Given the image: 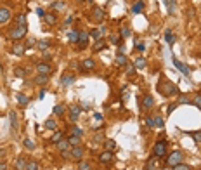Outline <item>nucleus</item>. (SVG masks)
Returning a JSON list of instances; mask_svg holds the SVG:
<instances>
[{"label":"nucleus","instance_id":"12","mask_svg":"<svg viewBox=\"0 0 201 170\" xmlns=\"http://www.w3.org/2000/svg\"><path fill=\"white\" fill-rule=\"evenodd\" d=\"M113 156H114L113 151H106L104 149V151L99 155V161L101 163H111V161H113Z\"/></svg>","mask_w":201,"mask_h":170},{"label":"nucleus","instance_id":"8","mask_svg":"<svg viewBox=\"0 0 201 170\" xmlns=\"http://www.w3.org/2000/svg\"><path fill=\"white\" fill-rule=\"evenodd\" d=\"M173 64H175V68H177V70H179L180 73L184 75V76H189V75H191V71H189V66L184 64V63H180L179 59H175V57H173Z\"/></svg>","mask_w":201,"mask_h":170},{"label":"nucleus","instance_id":"52","mask_svg":"<svg viewBox=\"0 0 201 170\" xmlns=\"http://www.w3.org/2000/svg\"><path fill=\"white\" fill-rule=\"evenodd\" d=\"M73 135H78V137H82V135H83L82 129H80V127H73Z\"/></svg>","mask_w":201,"mask_h":170},{"label":"nucleus","instance_id":"56","mask_svg":"<svg viewBox=\"0 0 201 170\" xmlns=\"http://www.w3.org/2000/svg\"><path fill=\"white\" fill-rule=\"evenodd\" d=\"M61 158H64V160H70V158H71V153H70V151H61Z\"/></svg>","mask_w":201,"mask_h":170},{"label":"nucleus","instance_id":"38","mask_svg":"<svg viewBox=\"0 0 201 170\" xmlns=\"http://www.w3.org/2000/svg\"><path fill=\"white\" fill-rule=\"evenodd\" d=\"M49 45H50V44H49L47 40H40V42H36V47H38L40 50H44V52L49 49Z\"/></svg>","mask_w":201,"mask_h":170},{"label":"nucleus","instance_id":"16","mask_svg":"<svg viewBox=\"0 0 201 170\" xmlns=\"http://www.w3.org/2000/svg\"><path fill=\"white\" fill-rule=\"evenodd\" d=\"M44 19H45V23H47L49 26H54V24L57 23V16H56V12H45Z\"/></svg>","mask_w":201,"mask_h":170},{"label":"nucleus","instance_id":"7","mask_svg":"<svg viewBox=\"0 0 201 170\" xmlns=\"http://www.w3.org/2000/svg\"><path fill=\"white\" fill-rule=\"evenodd\" d=\"M88 40H90V33L85 30H80V35H78V47L83 49L85 45L88 44Z\"/></svg>","mask_w":201,"mask_h":170},{"label":"nucleus","instance_id":"3","mask_svg":"<svg viewBox=\"0 0 201 170\" xmlns=\"http://www.w3.org/2000/svg\"><path fill=\"white\" fill-rule=\"evenodd\" d=\"M161 85H165V89H160V92H161L163 96H175V94H179V87L175 83L161 80Z\"/></svg>","mask_w":201,"mask_h":170},{"label":"nucleus","instance_id":"20","mask_svg":"<svg viewBox=\"0 0 201 170\" xmlns=\"http://www.w3.org/2000/svg\"><path fill=\"white\" fill-rule=\"evenodd\" d=\"M26 50V45L24 44H14L12 45V54H18V56H23Z\"/></svg>","mask_w":201,"mask_h":170},{"label":"nucleus","instance_id":"42","mask_svg":"<svg viewBox=\"0 0 201 170\" xmlns=\"http://www.w3.org/2000/svg\"><path fill=\"white\" fill-rule=\"evenodd\" d=\"M94 141H96V142H104V134H102V132H96V134H94Z\"/></svg>","mask_w":201,"mask_h":170},{"label":"nucleus","instance_id":"46","mask_svg":"<svg viewBox=\"0 0 201 170\" xmlns=\"http://www.w3.org/2000/svg\"><path fill=\"white\" fill-rule=\"evenodd\" d=\"M135 50H137V52H144V50H146V44H144V42H137V44H135Z\"/></svg>","mask_w":201,"mask_h":170},{"label":"nucleus","instance_id":"57","mask_svg":"<svg viewBox=\"0 0 201 170\" xmlns=\"http://www.w3.org/2000/svg\"><path fill=\"white\" fill-rule=\"evenodd\" d=\"M80 108H82V109H88V108H90V104H88V102H80Z\"/></svg>","mask_w":201,"mask_h":170},{"label":"nucleus","instance_id":"21","mask_svg":"<svg viewBox=\"0 0 201 170\" xmlns=\"http://www.w3.org/2000/svg\"><path fill=\"white\" fill-rule=\"evenodd\" d=\"M114 63H116V66H125V64L128 63V59H127V56H125V54L118 52V54H116V59H114Z\"/></svg>","mask_w":201,"mask_h":170},{"label":"nucleus","instance_id":"59","mask_svg":"<svg viewBox=\"0 0 201 170\" xmlns=\"http://www.w3.org/2000/svg\"><path fill=\"white\" fill-rule=\"evenodd\" d=\"M36 14H38L40 18H44V16H45V11H44V9H36Z\"/></svg>","mask_w":201,"mask_h":170},{"label":"nucleus","instance_id":"39","mask_svg":"<svg viewBox=\"0 0 201 170\" xmlns=\"http://www.w3.org/2000/svg\"><path fill=\"white\" fill-rule=\"evenodd\" d=\"M120 37H122V38H128V37H132V31L128 30L127 26H123L122 30H120Z\"/></svg>","mask_w":201,"mask_h":170},{"label":"nucleus","instance_id":"14","mask_svg":"<svg viewBox=\"0 0 201 170\" xmlns=\"http://www.w3.org/2000/svg\"><path fill=\"white\" fill-rule=\"evenodd\" d=\"M154 106V99L153 96H144L142 97V101H140V108H144V109H151Z\"/></svg>","mask_w":201,"mask_h":170},{"label":"nucleus","instance_id":"33","mask_svg":"<svg viewBox=\"0 0 201 170\" xmlns=\"http://www.w3.org/2000/svg\"><path fill=\"white\" fill-rule=\"evenodd\" d=\"M134 66H135V70H142V68H146V59H144V57H137Z\"/></svg>","mask_w":201,"mask_h":170},{"label":"nucleus","instance_id":"48","mask_svg":"<svg viewBox=\"0 0 201 170\" xmlns=\"http://www.w3.org/2000/svg\"><path fill=\"white\" fill-rule=\"evenodd\" d=\"M172 170H192L189 165H184V163H179V165H175Z\"/></svg>","mask_w":201,"mask_h":170},{"label":"nucleus","instance_id":"17","mask_svg":"<svg viewBox=\"0 0 201 170\" xmlns=\"http://www.w3.org/2000/svg\"><path fill=\"white\" fill-rule=\"evenodd\" d=\"M75 83V76L73 75H62L61 78V85L62 87H70V85H73Z\"/></svg>","mask_w":201,"mask_h":170},{"label":"nucleus","instance_id":"34","mask_svg":"<svg viewBox=\"0 0 201 170\" xmlns=\"http://www.w3.org/2000/svg\"><path fill=\"white\" fill-rule=\"evenodd\" d=\"M125 71H127L128 76H134V75H135V66L132 64V63H127V64H125Z\"/></svg>","mask_w":201,"mask_h":170},{"label":"nucleus","instance_id":"19","mask_svg":"<svg viewBox=\"0 0 201 170\" xmlns=\"http://www.w3.org/2000/svg\"><path fill=\"white\" fill-rule=\"evenodd\" d=\"M36 71H38L40 75H49L50 73V64H47V63H40V64L36 66Z\"/></svg>","mask_w":201,"mask_h":170},{"label":"nucleus","instance_id":"37","mask_svg":"<svg viewBox=\"0 0 201 170\" xmlns=\"http://www.w3.org/2000/svg\"><path fill=\"white\" fill-rule=\"evenodd\" d=\"M62 130H59V132H56V134L52 135V137H50V142H54V144H57L59 142V141H62Z\"/></svg>","mask_w":201,"mask_h":170},{"label":"nucleus","instance_id":"44","mask_svg":"<svg viewBox=\"0 0 201 170\" xmlns=\"http://www.w3.org/2000/svg\"><path fill=\"white\" fill-rule=\"evenodd\" d=\"M26 170H38V163H36V161H28Z\"/></svg>","mask_w":201,"mask_h":170},{"label":"nucleus","instance_id":"35","mask_svg":"<svg viewBox=\"0 0 201 170\" xmlns=\"http://www.w3.org/2000/svg\"><path fill=\"white\" fill-rule=\"evenodd\" d=\"M56 120H52V118H49V120H45V129H49V130H56Z\"/></svg>","mask_w":201,"mask_h":170},{"label":"nucleus","instance_id":"43","mask_svg":"<svg viewBox=\"0 0 201 170\" xmlns=\"http://www.w3.org/2000/svg\"><path fill=\"white\" fill-rule=\"evenodd\" d=\"M78 170H92V165L88 163V161H80Z\"/></svg>","mask_w":201,"mask_h":170},{"label":"nucleus","instance_id":"4","mask_svg":"<svg viewBox=\"0 0 201 170\" xmlns=\"http://www.w3.org/2000/svg\"><path fill=\"white\" fill-rule=\"evenodd\" d=\"M90 21L92 23H102V21H104V11L101 9V7H92Z\"/></svg>","mask_w":201,"mask_h":170},{"label":"nucleus","instance_id":"22","mask_svg":"<svg viewBox=\"0 0 201 170\" xmlns=\"http://www.w3.org/2000/svg\"><path fill=\"white\" fill-rule=\"evenodd\" d=\"M78 35H80V30H71L68 33V40L71 44H78Z\"/></svg>","mask_w":201,"mask_h":170},{"label":"nucleus","instance_id":"30","mask_svg":"<svg viewBox=\"0 0 201 170\" xmlns=\"http://www.w3.org/2000/svg\"><path fill=\"white\" fill-rule=\"evenodd\" d=\"M16 24H18V26H28L26 24V16H24V14L16 16Z\"/></svg>","mask_w":201,"mask_h":170},{"label":"nucleus","instance_id":"40","mask_svg":"<svg viewBox=\"0 0 201 170\" xmlns=\"http://www.w3.org/2000/svg\"><path fill=\"white\" fill-rule=\"evenodd\" d=\"M54 115L61 118L62 115H64V106H61V104H59V106H54Z\"/></svg>","mask_w":201,"mask_h":170},{"label":"nucleus","instance_id":"2","mask_svg":"<svg viewBox=\"0 0 201 170\" xmlns=\"http://www.w3.org/2000/svg\"><path fill=\"white\" fill-rule=\"evenodd\" d=\"M26 31H28V26H16L14 28H11L9 30V38H12V40H21L23 37L26 35Z\"/></svg>","mask_w":201,"mask_h":170},{"label":"nucleus","instance_id":"47","mask_svg":"<svg viewBox=\"0 0 201 170\" xmlns=\"http://www.w3.org/2000/svg\"><path fill=\"white\" fill-rule=\"evenodd\" d=\"M153 120H154V127H158V129H161L163 127V118L161 116H154Z\"/></svg>","mask_w":201,"mask_h":170},{"label":"nucleus","instance_id":"31","mask_svg":"<svg viewBox=\"0 0 201 170\" xmlns=\"http://www.w3.org/2000/svg\"><path fill=\"white\" fill-rule=\"evenodd\" d=\"M26 75H28V71L24 68H16L14 70V76H18V78H24Z\"/></svg>","mask_w":201,"mask_h":170},{"label":"nucleus","instance_id":"53","mask_svg":"<svg viewBox=\"0 0 201 170\" xmlns=\"http://www.w3.org/2000/svg\"><path fill=\"white\" fill-rule=\"evenodd\" d=\"M24 45H26V49H30V47H33V45H36V40L35 38H30Z\"/></svg>","mask_w":201,"mask_h":170},{"label":"nucleus","instance_id":"63","mask_svg":"<svg viewBox=\"0 0 201 170\" xmlns=\"http://www.w3.org/2000/svg\"><path fill=\"white\" fill-rule=\"evenodd\" d=\"M78 2H85V0H78Z\"/></svg>","mask_w":201,"mask_h":170},{"label":"nucleus","instance_id":"18","mask_svg":"<svg viewBox=\"0 0 201 170\" xmlns=\"http://www.w3.org/2000/svg\"><path fill=\"white\" fill-rule=\"evenodd\" d=\"M106 45H108V44H106V40L99 38L96 44L92 45V50H94V52H101V50H104V49H106Z\"/></svg>","mask_w":201,"mask_h":170},{"label":"nucleus","instance_id":"64","mask_svg":"<svg viewBox=\"0 0 201 170\" xmlns=\"http://www.w3.org/2000/svg\"><path fill=\"white\" fill-rule=\"evenodd\" d=\"M88 2H92V0H88Z\"/></svg>","mask_w":201,"mask_h":170},{"label":"nucleus","instance_id":"36","mask_svg":"<svg viewBox=\"0 0 201 170\" xmlns=\"http://www.w3.org/2000/svg\"><path fill=\"white\" fill-rule=\"evenodd\" d=\"M142 9H144V2H142V0H139V2H137V4L132 7V12H134V14H139Z\"/></svg>","mask_w":201,"mask_h":170},{"label":"nucleus","instance_id":"1","mask_svg":"<svg viewBox=\"0 0 201 170\" xmlns=\"http://www.w3.org/2000/svg\"><path fill=\"white\" fill-rule=\"evenodd\" d=\"M153 153H154V156L156 158L166 156V155H168V153H166V141L165 139L156 141V144H154V148H153Z\"/></svg>","mask_w":201,"mask_h":170},{"label":"nucleus","instance_id":"10","mask_svg":"<svg viewBox=\"0 0 201 170\" xmlns=\"http://www.w3.org/2000/svg\"><path fill=\"white\" fill-rule=\"evenodd\" d=\"M80 113H82V108L76 106V104H73L70 108V120H71V122H76V120L80 118Z\"/></svg>","mask_w":201,"mask_h":170},{"label":"nucleus","instance_id":"26","mask_svg":"<svg viewBox=\"0 0 201 170\" xmlns=\"http://www.w3.org/2000/svg\"><path fill=\"white\" fill-rule=\"evenodd\" d=\"M47 82H49V75H40V73H38V76L35 78V83H36V85H45Z\"/></svg>","mask_w":201,"mask_h":170},{"label":"nucleus","instance_id":"50","mask_svg":"<svg viewBox=\"0 0 201 170\" xmlns=\"http://www.w3.org/2000/svg\"><path fill=\"white\" fill-rule=\"evenodd\" d=\"M192 104H196L198 108H201V94H196V96H194V101H192Z\"/></svg>","mask_w":201,"mask_h":170},{"label":"nucleus","instance_id":"28","mask_svg":"<svg viewBox=\"0 0 201 170\" xmlns=\"http://www.w3.org/2000/svg\"><path fill=\"white\" fill-rule=\"evenodd\" d=\"M57 148H59V151H68L70 149V142H68V139H62L57 142Z\"/></svg>","mask_w":201,"mask_h":170},{"label":"nucleus","instance_id":"5","mask_svg":"<svg viewBox=\"0 0 201 170\" xmlns=\"http://www.w3.org/2000/svg\"><path fill=\"white\" fill-rule=\"evenodd\" d=\"M180 161H182V153H179V151H173V153H170V155L166 156V165L168 167L179 165Z\"/></svg>","mask_w":201,"mask_h":170},{"label":"nucleus","instance_id":"61","mask_svg":"<svg viewBox=\"0 0 201 170\" xmlns=\"http://www.w3.org/2000/svg\"><path fill=\"white\" fill-rule=\"evenodd\" d=\"M94 120H97V122H102V116H101L99 113H96V115H94Z\"/></svg>","mask_w":201,"mask_h":170},{"label":"nucleus","instance_id":"58","mask_svg":"<svg viewBox=\"0 0 201 170\" xmlns=\"http://www.w3.org/2000/svg\"><path fill=\"white\" fill-rule=\"evenodd\" d=\"M177 106H179V102H175V104H172V106H168V113H172V111H173L175 108H177Z\"/></svg>","mask_w":201,"mask_h":170},{"label":"nucleus","instance_id":"62","mask_svg":"<svg viewBox=\"0 0 201 170\" xmlns=\"http://www.w3.org/2000/svg\"><path fill=\"white\" fill-rule=\"evenodd\" d=\"M38 97H40V99H44V97H45V90H40V94H38Z\"/></svg>","mask_w":201,"mask_h":170},{"label":"nucleus","instance_id":"27","mask_svg":"<svg viewBox=\"0 0 201 170\" xmlns=\"http://www.w3.org/2000/svg\"><path fill=\"white\" fill-rule=\"evenodd\" d=\"M104 148H106V151H114V149H116V142L111 141V139H106L104 141Z\"/></svg>","mask_w":201,"mask_h":170},{"label":"nucleus","instance_id":"23","mask_svg":"<svg viewBox=\"0 0 201 170\" xmlns=\"http://www.w3.org/2000/svg\"><path fill=\"white\" fill-rule=\"evenodd\" d=\"M26 163H28V161L24 160V158H18L16 163H14V168H16V170H26Z\"/></svg>","mask_w":201,"mask_h":170},{"label":"nucleus","instance_id":"51","mask_svg":"<svg viewBox=\"0 0 201 170\" xmlns=\"http://www.w3.org/2000/svg\"><path fill=\"white\" fill-rule=\"evenodd\" d=\"M192 139H194V142H201V130L199 132H192Z\"/></svg>","mask_w":201,"mask_h":170},{"label":"nucleus","instance_id":"60","mask_svg":"<svg viewBox=\"0 0 201 170\" xmlns=\"http://www.w3.org/2000/svg\"><path fill=\"white\" fill-rule=\"evenodd\" d=\"M0 170H7V163L5 161H0Z\"/></svg>","mask_w":201,"mask_h":170},{"label":"nucleus","instance_id":"9","mask_svg":"<svg viewBox=\"0 0 201 170\" xmlns=\"http://www.w3.org/2000/svg\"><path fill=\"white\" fill-rule=\"evenodd\" d=\"M11 11L7 7H0V24H5V23L11 21Z\"/></svg>","mask_w":201,"mask_h":170},{"label":"nucleus","instance_id":"13","mask_svg":"<svg viewBox=\"0 0 201 170\" xmlns=\"http://www.w3.org/2000/svg\"><path fill=\"white\" fill-rule=\"evenodd\" d=\"M9 122H11V129H12V132H18L19 122H18V115H16V111H9Z\"/></svg>","mask_w":201,"mask_h":170},{"label":"nucleus","instance_id":"29","mask_svg":"<svg viewBox=\"0 0 201 170\" xmlns=\"http://www.w3.org/2000/svg\"><path fill=\"white\" fill-rule=\"evenodd\" d=\"M68 142H70V146H73V148H75V146H80V137L71 134L70 137H68Z\"/></svg>","mask_w":201,"mask_h":170},{"label":"nucleus","instance_id":"55","mask_svg":"<svg viewBox=\"0 0 201 170\" xmlns=\"http://www.w3.org/2000/svg\"><path fill=\"white\" fill-rule=\"evenodd\" d=\"M146 125H148L149 127V129H153V127H154V120H153V118H146Z\"/></svg>","mask_w":201,"mask_h":170},{"label":"nucleus","instance_id":"45","mask_svg":"<svg viewBox=\"0 0 201 170\" xmlns=\"http://www.w3.org/2000/svg\"><path fill=\"white\" fill-rule=\"evenodd\" d=\"M165 40H166V42H168V44H173V42H175V37L173 35H172V33H170V31H166V33H165Z\"/></svg>","mask_w":201,"mask_h":170},{"label":"nucleus","instance_id":"11","mask_svg":"<svg viewBox=\"0 0 201 170\" xmlns=\"http://www.w3.org/2000/svg\"><path fill=\"white\" fill-rule=\"evenodd\" d=\"M16 101H18V104L21 106V108L30 104V97H28L26 94H23V92H18V94H16Z\"/></svg>","mask_w":201,"mask_h":170},{"label":"nucleus","instance_id":"24","mask_svg":"<svg viewBox=\"0 0 201 170\" xmlns=\"http://www.w3.org/2000/svg\"><path fill=\"white\" fill-rule=\"evenodd\" d=\"M104 33H106V28L101 26L99 30H92V31H90V37H94V38L99 40V38H102V35H104Z\"/></svg>","mask_w":201,"mask_h":170},{"label":"nucleus","instance_id":"49","mask_svg":"<svg viewBox=\"0 0 201 170\" xmlns=\"http://www.w3.org/2000/svg\"><path fill=\"white\" fill-rule=\"evenodd\" d=\"M52 9H54V11L64 9V2H54V4H52Z\"/></svg>","mask_w":201,"mask_h":170},{"label":"nucleus","instance_id":"25","mask_svg":"<svg viewBox=\"0 0 201 170\" xmlns=\"http://www.w3.org/2000/svg\"><path fill=\"white\" fill-rule=\"evenodd\" d=\"M156 160H158V158L154 156V155L149 158L148 163H146V170H154V168H156V165H158V161H156Z\"/></svg>","mask_w":201,"mask_h":170},{"label":"nucleus","instance_id":"41","mask_svg":"<svg viewBox=\"0 0 201 170\" xmlns=\"http://www.w3.org/2000/svg\"><path fill=\"white\" fill-rule=\"evenodd\" d=\"M120 38H122L120 35H109L108 42H109V44H113V45H120Z\"/></svg>","mask_w":201,"mask_h":170},{"label":"nucleus","instance_id":"54","mask_svg":"<svg viewBox=\"0 0 201 170\" xmlns=\"http://www.w3.org/2000/svg\"><path fill=\"white\" fill-rule=\"evenodd\" d=\"M179 104H192V101H191V99H187V97L184 96L182 99L179 101Z\"/></svg>","mask_w":201,"mask_h":170},{"label":"nucleus","instance_id":"15","mask_svg":"<svg viewBox=\"0 0 201 170\" xmlns=\"http://www.w3.org/2000/svg\"><path fill=\"white\" fill-rule=\"evenodd\" d=\"M80 68H82V70H94V68H96V61H94L92 57H87V59H83L82 61Z\"/></svg>","mask_w":201,"mask_h":170},{"label":"nucleus","instance_id":"6","mask_svg":"<svg viewBox=\"0 0 201 170\" xmlns=\"http://www.w3.org/2000/svg\"><path fill=\"white\" fill-rule=\"evenodd\" d=\"M71 160H76L80 161L83 158V155H85V148L83 146H75V148H71Z\"/></svg>","mask_w":201,"mask_h":170},{"label":"nucleus","instance_id":"32","mask_svg":"<svg viewBox=\"0 0 201 170\" xmlns=\"http://www.w3.org/2000/svg\"><path fill=\"white\" fill-rule=\"evenodd\" d=\"M23 146H24V148H26L28 151H33V149H35V142H33L31 139H28V137H26L24 141H23Z\"/></svg>","mask_w":201,"mask_h":170}]
</instances>
